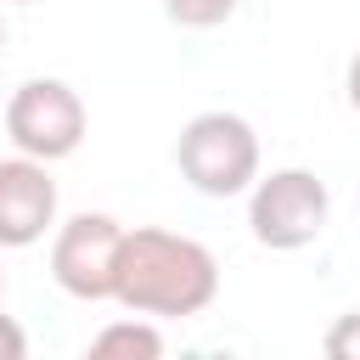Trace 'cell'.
Returning a JSON list of instances; mask_svg holds the SVG:
<instances>
[{"label": "cell", "mask_w": 360, "mask_h": 360, "mask_svg": "<svg viewBox=\"0 0 360 360\" xmlns=\"http://www.w3.org/2000/svg\"><path fill=\"white\" fill-rule=\"evenodd\" d=\"M219 292V264L202 242L180 236V231H124L118 248V276H112V298L135 315H163V321H186L202 315Z\"/></svg>", "instance_id": "1"}, {"label": "cell", "mask_w": 360, "mask_h": 360, "mask_svg": "<svg viewBox=\"0 0 360 360\" xmlns=\"http://www.w3.org/2000/svg\"><path fill=\"white\" fill-rule=\"evenodd\" d=\"M174 163L191 180V191L242 197L259 180V135L236 112H197L174 141Z\"/></svg>", "instance_id": "2"}, {"label": "cell", "mask_w": 360, "mask_h": 360, "mask_svg": "<svg viewBox=\"0 0 360 360\" xmlns=\"http://www.w3.org/2000/svg\"><path fill=\"white\" fill-rule=\"evenodd\" d=\"M326 214H332L326 180L309 174V169H276V174L253 180L248 225H253V242H259V248L298 253V248H309V242L326 231Z\"/></svg>", "instance_id": "3"}, {"label": "cell", "mask_w": 360, "mask_h": 360, "mask_svg": "<svg viewBox=\"0 0 360 360\" xmlns=\"http://www.w3.org/2000/svg\"><path fill=\"white\" fill-rule=\"evenodd\" d=\"M6 135L17 152L39 158V163H56L68 152H79L84 141V101L73 84L62 79H28L11 90L6 101Z\"/></svg>", "instance_id": "4"}, {"label": "cell", "mask_w": 360, "mask_h": 360, "mask_svg": "<svg viewBox=\"0 0 360 360\" xmlns=\"http://www.w3.org/2000/svg\"><path fill=\"white\" fill-rule=\"evenodd\" d=\"M118 248H124V225L112 214H73L56 242H51V276L62 292L101 304L112 298V276H118Z\"/></svg>", "instance_id": "5"}, {"label": "cell", "mask_w": 360, "mask_h": 360, "mask_svg": "<svg viewBox=\"0 0 360 360\" xmlns=\"http://www.w3.org/2000/svg\"><path fill=\"white\" fill-rule=\"evenodd\" d=\"M56 225V180L39 158L17 152L0 163V248H34Z\"/></svg>", "instance_id": "6"}, {"label": "cell", "mask_w": 360, "mask_h": 360, "mask_svg": "<svg viewBox=\"0 0 360 360\" xmlns=\"http://www.w3.org/2000/svg\"><path fill=\"white\" fill-rule=\"evenodd\" d=\"M90 354H141V360H152V354H163V338L146 321H118V326L90 338Z\"/></svg>", "instance_id": "7"}, {"label": "cell", "mask_w": 360, "mask_h": 360, "mask_svg": "<svg viewBox=\"0 0 360 360\" xmlns=\"http://www.w3.org/2000/svg\"><path fill=\"white\" fill-rule=\"evenodd\" d=\"M163 11H169V22H180V28H219V22L236 11V0H163Z\"/></svg>", "instance_id": "8"}, {"label": "cell", "mask_w": 360, "mask_h": 360, "mask_svg": "<svg viewBox=\"0 0 360 360\" xmlns=\"http://www.w3.org/2000/svg\"><path fill=\"white\" fill-rule=\"evenodd\" d=\"M321 349H326L332 360H360V309H349V315H338Z\"/></svg>", "instance_id": "9"}, {"label": "cell", "mask_w": 360, "mask_h": 360, "mask_svg": "<svg viewBox=\"0 0 360 360\" xmlns=\"http://www.w3.org/2000/svg\"><path fill=\"white\" fill-rule=\"evenodd\" d=\"M28 354V338H22V326L11 321V315H0V360H22Z\"/></svg>", "instance_id": "10"}, {"label": "cell", "mask_w": 360, "mask_h": 360, "mask_svg": "<svg viewBox=\"0 0 360 360\" xmlns=\"http://www.w3.org/2000/svg\"><path fill=\"white\" fill-rule=\"evenodd\" d=\"M349 107H354V112H360V56H354V62H349Z\"/></svg>", "instance_id": "11"}, {"label": "cell", "mask_w": 360, "mask_h": 360, "mask_svg": "<svg viewBox=\"0 0 360 360\" xmlns=\"http://www.w3.org/2000/svg\"><path fill=\"white\" fill-rule=\"evenodd\" d=\"M0 45H6V22H0Z\"/></svg>", "instance_id": "12"}, {"label": "cell", "mask_w": 360, "mask_h": 360, "mask_svg": "<svg viewBox=\"0 0 360 360\" xmlns=\"http://www.w3.org/2000/svg\"><path fill=\"white\" fill-rule=\"evenodd\" d=\"M17 6H34V0H17Z\"/></svg>", "instance_id": "13"}, {"label": "cell", "mask_w": 360, "mask_h": 360, "mask_svg": "<svg viewBox=\"0 0 360 360\" xmlns=\"http://www.w3.org/2000/svg\"><path fill=\"white\" fill-rule=\"evenodd\" d=\"M0 287H6V276H0Z\"/></svg>", "instance_id": "14"}]
</instances>
